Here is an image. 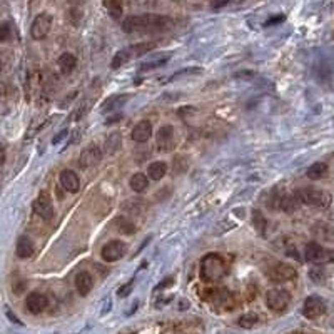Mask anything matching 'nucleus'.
Instances as JSON below:
<instances>
[{"instance_id":"nucleus-1","label":"nucleus","mask_w":334,"mask_h":334,"mask_svg":"<svg viewBox=\"0 0 334 334\" xmlns=\"http://www.w3.org/2000/svg\"><path fill=\"white\" fill-rule=\"evenodd\" d=\"M172 25V19L167 15L157 14H140V15H129L122 20V30L127 34L132 32H159L166 30Z\"/></svg>"},{"instance_id":"nucleus-2","label":"nucleus","mask_w":334,"mask_h":334,"mask_svg":"<svg viewBox=\"0 0 334 334\" xmlns=\"http://www.w3.org/2000/svg\"><path fill=\"white\" fill-rule=\"evenodd\" d=\"M229 267L226 259L221 254H207L202 257L201 261V269H199V276L204 282H217L227 276Z\"/></svg>"},{"instance_id":"nucleus-3","label":"nucleus","mask_w":334,"mask_h":334,"mask_svg":"<svg viewBox=\"0 0 334 334\" xmlns=\"http://www.w3.org/2000/svg\"><path fill=\"white\" fill-rule=\"evenodd\" d=\"M156 47H157L156 42H139V43H134V45H129L125 49H120L116 56H114L112 62H111V67L112 69H120L122 65L127 64L130 59L146 56V54H151Z\"/></svg>"},{"instance_id":"nucleus-4","label":"nucleus","mask_w":334,"mask_h":334,"mask_svg":"<svg viewBox=\"0 0 334 334\" xmlns=\"http://www.w3.org/2000/svg\"><path fill=\"white\" fill-rule=\"evenodd\" d=\"M296 194H298L301 204L316 207V209H327V207L331 206V201H332L329 193L321 190V189H313V187L298 189L296 190Z\"/></svg>"},{"instance_id":"nucleus-5","label":"nucleus","mask_w":334,"mask_h":334,"mask_svg":"<svg viewBox=\"0 0 334 334\" xmlns=\"http://www.w3.org/2000/svg\"><path fill=\"white\" fill-rule=\"evenodd\" d=\"M304 257L306 261L313 262V264H327V262L334 261V254L331 249L324 248L319 243H308L304 246Z\"/></svg>"},{"instance_id":"nucleus-6","label":"nucleus","mask_w":334,"mask_h":334,"mask_svg":"<svg viewBox=\"0 0 334 334\" xmlns=\"http://www.w3.org/2000/svg\"><path fill=\"white\" fill-rule=\"evenodd\" d=\"M289 303H291V294L286 289L274 288L266 294V306L272 313H284L288 309Z\"/></svg>"},{"instance_id":"nucleus-7","label":"nucleus","mask_w":334,"mask_h":334,"mask_svg":"<svg viewBox=\"0 0 334 334\" xmlns=\"http://www.w3.org/2000/svg\"><path fill=\"white\" fill-rule=\"evenodd\" d=\"M266 274L272 282H288L298 277V271L288 262H274V264L267 267Z\"/></svg>"},{"instance_id":"nucleus-8","label":"nucleus","mask_w":334,"mask_h":334,"mask_svg":"<svg viewBox=\"0 0 334 334\" xmlns=\"http://www.w3.org/2000/svg\"><path fill=\"white\" fill-rule=\"evenodd\" d=\"M156 146L159 152H171L177 146V130L172 125H162L156 134Z\"/></svg>"},{"instance_id":"nucleus-9","label":"nucleus","mask_w":334,"mask_h":334,"mask_svg":"<svg viewBox=\"0 0 334 334\" xmlns=\"http://www.w3.org/2000/svg\"><path fill=\"white\" fill-rule=\"evenodd\" d=\"M52 24H54V19L51 14L47 12H42L39 14L37 17L34 19L30 25V35L32 39L35 40H42L51 34V29H52Z\"/></svg>"},{"instance_id":"nucleus-10","label":"nucleus","mask_w":334,"mask_h":334,"mask_svg":"<svg viewBox=\"0 0 334 334\" xmlns=\"http://www.w3.org/2000/svg\"><path fill=\"white\" fill-rule=\"evenodd\" d=\"M127 244L124 241H119V239H114V241H109V243L104 246L102 251H101V257L106 262H116L119 259L127 254Z\"/></svg>"},{"instance_id":"nucleus-11","label":"nucleus","mask_w":334,"mask_h":334,"mask_svg":"<svg viewBox=\"0 0 334 334\" xmlns=\"http://www.w3.org/2000/svg\"><path fill=\"white\" fill-rule=\"evenodd\" d=\"M326 313V303L321 296H308L303 304V316L308 319H316Z\"/></svg>"},{"instance_id":"nucleus-12","label":"nucleus","mask_w":334,"mask_h":334,"mask_svg":"<svg viewBox=\"0 0 334 334\" xmlns=\"http://www.w3.org/2000/svg\"><path fill=\"white\" fill-rule=\"evenodd\" d=\"M34 212L43 221H52L54 214H56V209H54L52 199L47 193H40L37 196V199L34 201Z\"/></svg>"},{"instance_id":"nucleus-13","label":"nucleus","mask_w":334,"mask_h":334,"mask_svg":"<svg viewBox=\"0 0 334 334\" xmlns=\"http://www.w3.org/2000/svg\"><path fill=\"white\" fill-rule=\"evenodd\" d=\"M101 161H102V151H101V147H97L96 144L87 146L85 149L82 151V154L79 157V164H80L82 169L94 167Z\"/></svg>"},{"instance_id":"nucleus-14","label":"nucleus","mask_w":334,"mask_h":334,"mask_svg":"<svg viewBox=\"0 0 334 334\" xmlns=\"http://www.w3.org/2000/svg\"><path fill=\"white\" fill-rule=\"evenodd\" d=\"M47 306H49V298L43 293H39V291L30 293L25 299V308L30 314L43 313Z\"/></svg>"},{"instance_id":"nucleus-15","label":"nucleus","mask_w":334,"mask_h":334,"mask_svg":"<svg viewBox=\"0 0 334 334\" xmlns=\"http://www.w3.org/2000/svg\"><path fill=\"white\" fill-rule=\"evenodd\" d=\"M60 185L67 190V193H77L80 189V177L79 174L72 171V169H64L62 172H60Z\"/></svg>"},{"instance_id":"nucleus-16","label":"nucleus","mask_w":334,"mask_h":334,"mask_svg":"<svg viewBox=\"0 0 334 334\" xmlns=\"http://www.w3.org/2000/svg\"><path fill=\"white\" fill-rule=\"evenodd\" d=\"M151 135H152L151 120H140V122L135 124L134 129L130 130V139H132L134 142H139V144L147 142L151 139Z\"/></svg>"},{"instance_id":"nucleus-17","label":"nucleus","mask_w":334,"mask_h":334,"mask_svg":"<svg viewBox=\"0 0 334 334\" xmlns=\"http://www.w3.org/2000/svg\"><path fill=\"white\" fill-rule=\"evenodd\" d=\"M15 253H17L19 259H30L35 253V246L30 241V237L20 236L17 239V246H15Z\"/></svg>"},{"instance_id":"nucleus-18","label":"nucleus","mask_w":334,"mask_h":334,"mask_svg":"<svg viewBox=\"0 0 334 334\" xmlns=\"http://www.w3.org/2000/svg\"><path fill=\"white\" fill-rule=\"evenodd\" d=\"M92 288H94V277L89 272L82 271L75 276V289L80 296H87L92 291Z\"/></svg>"},{"instance_id":"nucleus-19","label":"nucleus","mask_w":334,"mask_h":334,"mask_svg":"<svg viewBox=\"0 0 334 334\" xmlns=\"http://www.w3.org/2000/svg\"><path fill=\"white\" fill-rule=\"evenodd\" d=\"M303 206L299 201L298 194H284L281 199H279V209L288 212V214H291V212H296L299 209V207Z\"/></svg>"},{"instance_id":"nucleus-20","label":"nucleus","mask_w":334,"mask_h":334,"mask_svg":"<svg viewBox=\"0 0 334 334\" xmlns=\"http://www.w3.org/2000/svg\"><path fill=\"white\" fill-rule=\"evenodd\" d=\"M57 65H59L60 72H62L64 75H69V74H72V72H74L75 65H77V59H75L74 54H70V52H64L62 56L59 57V60H57Z\"/></svg>"},{"instance_id":"nucleus-21","label":"nucleus","mask_w":334,"mask_h":334,"mask_svg":"<svg viewBox=\"0 0 334 334\" xmlns=\"http://www.w3.org/2000/svg\"><path fill=\"white\" fill-rule=\"evenodd\" d=\"M129 185L134 193L142 194V193H146L147 187H149V177H147L144 172H135L134 176L129 179Z\"/></svg>"},{"instance_id":"nucleus-22","label":"nucleus","mask_w":334,"mask_h":334,"mask_svg":"<svg viewBox=\"0 0 334 334\" xmlns=\"http://www.w3.org/2000/svg\"><path fill=\"white\" fill-rule=\"evenodd\" d=\"M130 99L129 94H116V96H111L107 99L106 102L102 104V112H109V111H114L117 107H122L125 102Z\"/></svg>"},{"instance_id":"nucleus-23","label":"nucleus","mask_w":334,"mask_h":334,"mask_svg":"<svg viewBox=\"0 0 334 334\" xmlns=\"http://www.w3.org/2000/svg\"><path fill=\"white\" fill-rule=\"evenodd\" d=\"M120 147H122V135H120L119 132H112L106 139V142H104V151H106L107 156L116 154Z\"/></svg>"},{"instance_id":"nucleus-24","label":"nucleus","mask_w":334,"mask_h":334,"mask_svg":"<svg viewBox=\"0 0 334 334\" xmlns=\"http://www.w3.org/2000/svg\"><path fill=\"white\" fill-rule=\"evenodd\" d=\"M166 174H167V164L162 161L152 162L151 166L147 167V177L152 180H161Z\"/></svg>"},{"instance_id":"nucleus-25","label":"nucleus","mask_w":334,"mask_h":334,"mask_svg":"<svg viewBox=\"0 0 334 334\" xmlns=\"http://www.w3.org/2000/svg\"><path fill=\"white\" fill-rule=\"evenodd\" d=\"M306 176L311 180H321L327 176V164L324 162H314L313 166L308 167V171H306Z\"/></svg>"},{"instance_id":"nucleus-26","label":"nucleus","mask_w":334,"mask_h":334,"mask_svg":"<svg viewBox=\"0 0 334 334\" xmlns=\"http://www.w3.org/2000/svg\"><path fill=\"white\" fill-rule=\"evenodd\" d=\"M261 317L257 316V314H254V313H248V314H243L237 319V324L241 326V327H244V329H251V327H256L257 324H259V321Z\"/></svg>"},{"instance_id":"nucleus-27","label":"nucleus","mask_w":334,"mask_h":334,"mask_svg":"<svg viewBox=\"0 0 334 334\" xmlns=\"http://www.w3.org/2000/svg\"><path fill=\"white\" fill-rule=\"evenodd\" d=\"M114 226H116V231L122 232V234H132V232H135V226L129 221V219H125V217H117L116 221H114Z\"/></svg>"},{"instance_id":"nucleus-28","label":"nucleus","mask_w":334,"mask_h":334,"mask_svg":"<svg viewBox=\"0 0 334 334\" xmlns=\"http://www.w3.org/2000/svg\"><path fill=\"white\" fill-rule=\"evenodd\" d=\"M314 236L321 241H331L334 239V234L331 231L329 226H326V224H316V227L313 229Z\"/></svg>"},{"instance_id":"nucleus-29","label":"nucleus","mask_w":334,"mask_h":334,"mask_svg":"<svg viewBox=\"0 0 334 334\" xmlns=\"http://www.w3.org/2000/svg\"><path fill=\"white\" fill-rule=\"evenodd\" d=\"M253 224L254 227L257 229V232L259 234H264L266 232V227H267V219L264 217L261 211H253Z\"/></svg>"},{"instance_id":"nucleus-30","label":"nucleus","mask_w":334,"mask_h":334,"mask_svg":"<svg viewBox=\"0 0 334 334\" xmlns=\"http://www.w3.org/2000/svg\"><path fill=\"white\" fill-rule=\"evenodd\" d=\"M171 56H166V57H159V59H151V60H146V62L140 64V69L142 70H151V69H156V67H161L169 60Z\"/></svg>"},{"instance_id":"nucleus-31","label":"nucleus","mask_w":334,"mask_h":334,"mask_svg":"<svg viewBox=\"0 0 334 334\" xmlns=\"http://www.w3.org/2000/svg\"><path fill=\"white\" fill-rule=\"evenodd\" d=\"M104 7H106L114 19H119L122 15V4L120 2H104Z\"/></svg>"},{"instance_id":"nucleus-32","label":"nucleus","mask_w":334,"mask_h":334,"mask_svg":"<svg viewBox=\"0 0 334 334\" xmlns=\"http://www.w3.org/2000/svg\"><path fill=\"white\" fill-rule=\"evenodd\" d=\"M132 288H134V279L132 281H129L127 284H124V286H120L117 289V296L119 298H127V296L130 294V291H132Z\"/></svg>"},{"instance_id":"nucleus-33","label":"nucleus","mask_w":334,"mask_h":334,"mask_svg":"<svg viewBox=\"0 0 334 334\" xmlns=\"http://www.w3.org/2000/svg\"><path fill=\"white\" fill-rule=\"evenodd\" d=\"M10 37V27L7 22H4L2 27H0V40L2 42H7Z\"/></svg>"},{"instance_id":"nucleus-34","label":"nucleus","mask_w":334,"mask_h":334,"mask_svg":"<svg viewBox=\"0 0 334 334\" xmlns=\"http://www.w3.org/2000/svg\"><path fill=\"white\" fill-rule=\"evenodd\" d=\"M67 135H69V130H67V129H64V130H60V132H59V134L56 135V137H54V139H52V146H57V144H59V142H60V140H62V139H65V137H67Z\"/></svg>"}]
</instances>
